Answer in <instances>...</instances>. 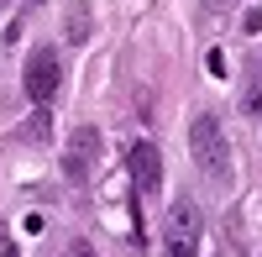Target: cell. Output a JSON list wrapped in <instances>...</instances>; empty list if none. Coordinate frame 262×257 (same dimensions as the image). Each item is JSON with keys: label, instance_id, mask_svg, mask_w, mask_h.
<instances>
[{"label": "cell", "instance_id": "cell-1", "mask_svg": "<svg viewBox=\"0 0 262 257\" xmlns=\"http://www.w3.org/2000/svg\"><path fill=\"white\" fill-rule=\"evenodd\" d=\"M189 153H194V163H200V174L226 179V168H231V147H226V126L215 121V111H200V116L189 121Z\"/></svg>", "mask_w": 262, "mask_h": 257}, {"label": "cell", "instance_id": "cell-2", "mask_svg": "<svg viewBox=\"0 0 262 257\" xmlns=\"http://www.w3.org/2000/svg\"><path fill=\"white\" fill-rule=\"evenodd\" d=\"M200 242H205V216L194 200H179L163 221V247L168 257H200Z\"/></svg>", "mask_w": 262, "mask_h": 257}, {"label": "cell", "instance_id": "cell-3", "mask_svg": "<svg viewBox=\"0 0 262 257\" xmlns=\"http://www.w3.org/2000/svg\"><path fill=\"white\" fill-rule=\"evenodd\" d=\"M126 168H131V189H137V205L152 200L163 189V153L152 142H131V153H126Z\"/></svg>", "mask_w": 262, "mask_h": 257}, {"label": "cell", "instance_id": "cell-4", "mask_svg": "<svg viewBox=\"0 0 262 257\" xmlns=\"http://www.w3.org/2000/svg\"><path fill=\"white\" fill-rule=\"evenodd\" d=\"M58 79H63V63H58V48H37L27 58V95L32 105H48L58 95Z\"/></svg>", "mask_w": 262, "mask_h": 257}, {"label": "cell", "instance_id": "cell-5", "mask_svg": "<svg viewBox=\"0 0 262 257\" xmlns=\"http://www.w3.org/2000/svg\"><path fill=\"white\" fill-rule=\"evenodd\" d=\"M100 147H105V137L95 132V126H79V132L69 137V147H63V174H69L74 184H84L95 174V158H100Z\"/></svg>", "mask_w": 262, "mask_h": 257}, {"label": "cell", "instance_id": "cell-6", "mask_svg": "<svg viewBox=\"0 0 262 257\" xmlns=\"http://www.w3.org/2000/svg\"><path fill=\"white\" fill-rule=\"evenodd\" d=\"M247 116H252V121H262V79H252V84H247Z\"/></svg>", "mask_w": 262, "mask_h": 257}, {"label": "cell", "instance_id": "cell-7", "mask_svg": "<svg viewBox=\"0 0 262 257\" xmlns=\"http://www.w3.org/2000/svg\"><path fill=\"white\" fill-rule=\"evenodd\" d=\"M84 37H90V16L74 11V16H69V42H84Z\"/></svg>", "mask_w": 262, "mask_h": 257}, {"label": "cell", "instance_id": "cell-8", "mask_svg": "<svg viewBox=\"0 0 262 257\" xmlns=\"http://www.w3.org/2000/svg\"><path fill=\"white\" fill-rule=\"evenodd\" d=\"M205 63H210V74H215V79H226V53H221V48H210Z\"/></svg>", "mask_w": 262, "mask_h": 257}, {"label": "cell", "instance_id": "cell-9", "mask_svg": "<svg viewBox=\"0 0 262 257\" xmlns=\"http://www.w3.org/2000/svg\"><path fill=\"white\" fill-rule=\"evenodd\" d=\"M247 32H262V6H252V11H247Z\"/></svg>", "mask_w": 262, "mask_h": 257}, {"label": "cell", "instance_id": "cell-10", "mask_svg": "<svg viewBox=\"0 0 262 257\" xmlns=\"http://www.w3.org/2000/svg\"><path fill=\"white\" fill-rule=\"evenodd\" d=\"M0 257H16V242H6V237H0Z\"/></svg>", "mask_w": 262, "mask_h": 257}, {"label": "cell", "instance_id": "cell-11", "mask_svg": "<svg viewBox=\"0 0 262 257\" xmlns=\"http://www.w3.org/2000/svg\"><path fill=\"white\" fill-rule=\"evenodd\" d=\"M221 6H231V0H210V11H221Z\"/></svg>", "mask_w": 262, "mask_h": 257}]
</instances>
